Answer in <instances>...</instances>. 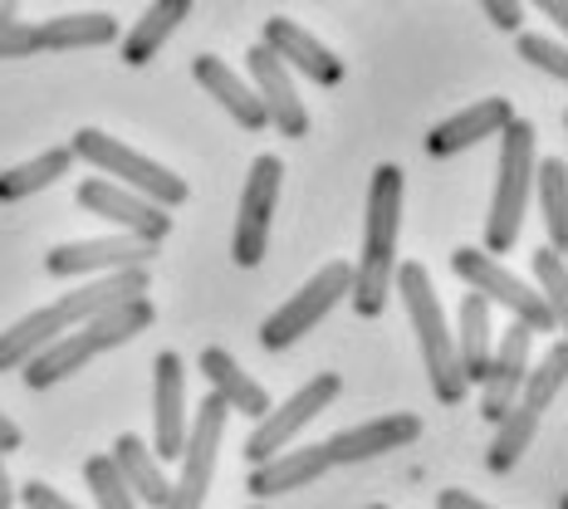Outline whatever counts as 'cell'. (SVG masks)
<instances>
[{"label": "cell", "instance_id": "cell-44", "mask_svg": "<svg viewBox=\"0 0 568 509\" xmlns=\"http://www.w3.org/2000/svg\"><path fill=\"white\" fill-rule=\"evenodd\" d=\"M251 509H265V505H251Z\"/></svg>", "mask_w": 568, "mask_h": 509}, {"label": "cell", "instance_id": "cell-18", "mask_svg": "<svg viewBox=\"0 0 568 509\" xmlns=\"http://www.w3.org/2000/svg\"><path fill=\"white\" fill-rule=\"evenodd\" d=\"M148 284H152L148 265H138V269H109V275H89L79 289H69L64 299H54V309H59V318H64L69 328H79V324H89L93 314H103V309H113V304L148 294Z\"/></svg>", "mask_w": 568, "mask_h": 509}, {"label": "cell", "instance_id": "cell-23", "mask_svg": "<svg viewBox=\"0 0 568 509\" xmlns=\"http://www.w3.org/2000/svg\"><path fill=\"white\" fill-rule=\"evenodd\" d=\"M152 324H158V304H152L148 294H138V299H123V304H113V309L93 314L89 324H79V338H84L93 348V358H99V353H113V348H123V343H133L138 334H148Z\"/></svg>", "mask_w": 568, "mask_h": 509}, {"label": "cell", "instance_id": "cell-3", "mask_svg": "<svg viewBox=\"0 0 568 509\" xmlns=\"http://www.w3.org/2000/svg\"><path fill=\"white\" fill-rule=\"evenodd\" d=\"M535 123L529 118H510L500 133V167H495V201L485 216V255L515 251L519 231L529 216V196H535Z\"/></svg>", "mask_w": 568, "mask_h": 509}, {"label": "cell", "instance_id": "cell-36", "mask_svg": "<svg viewBox=\"0 0 568 509\" xmlns=\"http://www.w3.org/2000/svg\"><path fill=\"white\" fill-rule=\"evenodd\" d=\"M34 50H40L34 26H26V20H0V59H26Z\"/></svg>", "mask_w": 568, "mask_h": 509}, {"label": "cell", "instance_id": "cell-5", "mask_svg": "<svg viewBox=\"0 0 568 509\" xmlns=\"http://www.w3.org/2000/svg\"><path fill=\"white\" fill-rule=\"evenodd\" d=\"M452 269L470 294H480V299L490 304V309L500 304V309H510L515 324L535 328V334H559V324H554L549 304L539 299V289H529L515 269H505L500 255H485V251H476V245H460V251L452 255Z\"/></svg>", "mask_w": 568, "mask_h": 509}, {"label": "cell", "instance_id": "cell-13", "mask_svg": "<svg viewBox=\"0 0 568 509\" xmlns=\"http://www.w3.org/2000/svg\"><path fill=\"white\" fill-rule=\"evenodd\" d=\"M186 368L176 353H158L152 358V456L168 466L182 456L186 441Z\"/></svg>", "mask_w": 568, "mask_h": 509}, {"label": "cell", "instance_id": "cell-39", "mask_svg": "<svg viewBox=\"0 0 568 509\" xmlns=\"http://www.w3.org/2000/svg\"><path fill=\"white\" fill-rule=\"evenodd\" d=\"M436 509H495V505L476 500L470 490H442V495H436Z\"/></svg>", "mask_w": 568, "mask_h": 509}, {"label": "cell", "instance_id": "cell-21", "mask_svg": "<svg viewBox=\"0 0 568 509\" xmlns=\"http://www.w3.org/2000/svg\"><path fill=\"white\" fill-rule=\"evenodd\" d=\"M201 377L211 383V393H216L221 401H226L231 411H241V417L260 421L270 411V393L255 383L251 373L241 368V363L231 358L226 348H201Z\"/></svg>", "mask_w": 568, "mask_h": 509}, {"label": "cell", "instance_id": "cell-35", "mask_svg": "<svg viewBox=\"0 0 568 509\" xmlns=\"http://www.w3.org/2000/svg\"><path fill=\"white\" fill-rule=\"evenodd\" d=\"M519 59H529L535 69L554 74L559 84L568 79V50H564L559 34H519Z\"/></svg>", "mask_w": 568, "mask_h": 509}, {"label": "cell", "instance_id": "cell-42", "mask_svg": "<svg viewBox=\"0 0 568 509\" xmlns=\"http://www.w3.org/2000/svg\"><path fill=\"white\" fill-rule=\"evenodd\" d=\"M16 505V485H10V476H6V456H0V509H10Z\"/></svg>", "mask_w": 568, "mask_h": 509}, {"label": "cell", "instance_id": "cell-14", "mask_svg": "<svg viewBox=\"0 0 568 509\" xmlns=\"http://www.w3.org/2000/svg\"><path fill=\"white\" fill-rule=\"evenodd\" d=\"M260 44H265V50L275 54L284 69H290V74H304V79H314V84H324V89L343 84V74H348V69H343V59L328 50L318 34H310L300 20H290V16H270Z\"/></svg>", "mask_w": 568, "mask_h": 509}, {"label": "cell", "instance_id": "cell-2", "mask_svg": "<svg viewBox=\"0 0 568 509\" xmlns=\"http://www.w3.org/2000/svg\"><path fill=\"white\" fill-rule=\"evenodd\" d=\"M393 289L407 309V324L417 334V348H422V363H426V383L442 407H460L470 393V383L460 377V363H456V334L446 324V309L436 299V284L426 275L422 259H402L397 275H393Z\"/></svg>", "mask_w": 568, "mask_h": 509}, {"label": "cell", "instance_id": "cell-38", "mask_svg": "<svg viewBox=\"0 0 568 509\" xmlns=\"http://www.w3.org/2000/svg\"><path fill=\"white\" fill-rule=\"evenodd\" d=\"M476 6L485 10V20L505 34H515L519 26H525V6H519V0H476Z\"/></svg>", "mask_w": 568, "mask_h": 509}, {"label": "cell", "instance_id": "cell-4", "mask_svg": "<svg viewBox=\"0 0 568 509\" xmlns=\"http://www.w3.org/2000/svg\"><path fill=\"white\" fill-rule=\"evenodd\" d=\"M69 152H74L84 167L103 172V176H118V186H128V192L158 201L162 211L186 206V196H192V186H186L172 167H162V162L142 157L138 147H128L123 138H109L103 128H79L74 142H69Z\"/></svg>", "mask_w": 568, "mask_h": 509}, {"label": "cell", "instance_id": "cell-7", "mask_svg": "<svg viewBox=\"0 0 568 509\" xmlns=\"http://www.w3.org/2000/svg\"><path fill=\"white\" fill-rule=\"evenodd\" d=\"M226 421L231 407L216 393L201 397V411L186 421V441H182V480L168 490V505L162 509H201L211 495V480H216V460H221V441H226Z\"/></svg>", "mask_w": 568, "mask_h": 509}, {"label": "cell", "instance_id": "cell-33", "mask_svg": "<svg viewBox=\"0 0 568 509\" xmlns=\"http://www.w3.org/2000/svg\"><path fill=\"white\" fill-rule=\"evenodd\" d=\"M84 485L93 495V509H138L133 490H128L123 470H118L113 456H89L84 460Z\"/></svg>", "mask_w": 568, "mask_h": 509}, {"label": "cell", "instance_id": "cell-26", "mask_svg": "<svg viewBox=\"0 0 568 509\" xmlns=\"http://www.w3.org/2000/svg\"><path fill=\"white\" fill-rule=\"evenodd\" d=\"M490 348H495V324H490V304L480 294H466L460 299V314H456V363H460V377L470 387L485 377L490 368Z\"/></svg>", "mask_w": 568, "mask_h": 509}, {"label": "cell", "instance_id": "cell-1", "mask_svg": "<svg viewBox=\"0 0 568 509\" xmlns=\"http://www.w3.org/2000/svg\"><path fill=\"white\" fill-rule=\"evenodd\" d=\"M402 196H407V172L397 162H383L368 182V211H363V251L353 265L348 304L358 318H383L393 299L397 275V235H402Z\"/></svg>", "mask_w": 568, "mask_h": 509}, {"label": "cell", "instance_id": "cell-17", "mask_svg": "<svg viewBox=\"0 0 568 509\" xmlns=\"http://www.w3.org/2000/svg\"><path fill=\"white\" fill-rule=\"evenodd\" d=\"M510 118H515L510 99H476L470 109H460V113L446 118V123H432V133H426V152H432V157H456V152H470V147H480L485 138H500Z\"/></svg>", "mask_w": 568, "mask_h": 509}, {"label": "cell", "instance_id": "cell-41", "mask_svg": "<svg viewBox=\"0 0 568 509\" xmlns=\"http://www.w3.org/2000/svg\"><path fill=\"white\" fill-rule=\"evenodd\" d=\"M20 446H26V431H20L16 421L6 417V411H0V456H10V451H20Z\"/></svg>", "mask_w": 568, "mask_h": 509}, {"label": "cell", "instance_id": "cell-27", "mask_svg": "<svg viewBox=\"0 0 568 509\" xmlns=\"http://www.w3.org/2000/svg\"><path fill=\"white\" fill-rule=\"evenodd\" d=\"M59 334H69V324L59 318L54 304H44V309L26 314L20 324H10L6 334H0V373H20L34 353H40L44 343H54Z\"/></svg>", "mask_w": 568, "mask_h": 509}, {"label": "cell", "instance_id": "cell-19", "mask_svg": "<svg viewBox=\"0 0 568 509\" xmlns=\"http://www.w3.org/2000/svg\"><path fill=\"white\" fill-rule=\"evenodd\" d=\"M328 456H324V441L318 446H300V451H280L270 460H260L251 466V476H245V490L255 495L260 505L275 500V495H290V490H310L314 480L328 476Z\"/></svg>", "mask_w": 568, "mask_h": 509}, {"label": "cell", "instance_id": "cell-9", "mask_svg": "<svg viewBox=\"0 0 568 509\" xmlns=\"http://www.w3.org/2000/svg\"><path fill=\"white\" fill-rule=\"evenodd\" d=\"M338 393H343V377H338V373H318V377H310V383H304L300 393L284 397L280 407H270L265 417L255 421V431L245 436V460H251V466H260V460L280 456L284 446H290L294 436H300L304 426H310Z\"/></svg>", "mask_w": 568, "mask_h": 509}, {"label": "cell", "instance_id": "cell-6", "mask_svg": "<svg viewBox=\"0 0 568 509\" xmlns=\"http://www.w3.org/2000/svg\"><path fill=\"white\" fill-rule=\"evenodd\" d=\"M348 284H353L348 259H328L314 279H304L300 289H294L290 299L260 324V348L280 353V348H290V343H300L304 334H314V328L334 314V304L348 299Z\"/></svg>", "mask_w": 568, "mask_h": 509}, {"label": "cell", "instance_id": "cell-32", "mask_svg": "<svg viewBox=\"0 0 568 509\" xmlns=\"http://www.w3.org/2000/svg\"><path fill=\"white\" fill-rule=\"evenodd\" d=\"M564 383H568V343L554 338V348L544 353L535 368L525 373V383H519V407H529L535 417H544V411L564 397Z\"/></svg>", "mask_w": 568, "mask_h": 509}, {"label": "cell", "instance_id": "cell-11", "mask_svg": "<svg viewBox=\"0 0 568 509\" xmlns=\"http://www.w3.org/2000/svg\"><path fill=\"white\" fill-rule=\"evenodd\" d=\"M162 245H148L138 235H93V241H64L44 255V275L54 279H89V275H109V269H138L152 265Z\"/></svg>", "mask_w": 568, "mask_h": 509}, {"label": "cell", "instance_id": "cell-24", "mask_svg": "<svg viewBox=\"0 0 568 509\" xmlns=\"http://www.w3.org/2000/svg\"><path fill=\"white\" fill-rule=\"evenodd\" d=\"M118 20L109 10H84V16H54L44 26H34V40L40 50H54V54H69V50H109L118 44Z\"/></svg>", "mask_w": 568, "mask_h": 509}, {"label": "cell", "instance_id": "cell-29", "mask_svg": "<svg viewBox=\"0 0 568 509\" xmlns=\"http://www.w3.org/2000/svg\"><path fill=\"white\" fill-rule=\"evenodd\" d=\"M69 167H74V152H69V147H44L40 157H30V162H20V167L0 172V201H6V206H16V201H26V196L50 192L59 176H69Z\"/></svg>", "mask_w": 568, "mask_h": 509}, {"label": "cell", "instance_id": "cell-22", "mask_svg": "<svg viewBox=\"0 0 568 509\" xmlns=\"http://www.w3.org/2000/svg\"><path fill=\"white\" fill-rule=\"evenodd\" d=\"M192 6H196V0H152V6L142 10L138 26L123 34V64L128 69L152 64L162 44L182 30V20H192Z\"/></svg>", "mask_w": 568, "mask_h": 509}, {"label": "cell", "instance_id": "cell-28", "mask_svg": "<svg viewBox=\"0 0 568 509\" xmlns=\"http://www.w3.org/2000/svg\"><path fill=\"white\" fill-rule=\"evenodd\" d=\"M93 363V348L84 338L69 328V334H59L54 343H44L40 353L26 363V387H34V393H44V387H54V383H64V377H74V373H84Z\"/></svg>", "mask_w": 568, "mask_h": 509}, {"label": "cell", "instance_id": "cell-25", "mask_svg": "<svg viewBox=\"0 0 568 509\" xmlns=\"http://www.w3.org/2000/svg\"><path fill=\"white\" fill-rule=\"evenodd\" d=\"M118 460V470H123V480H128V490H133V500L138 505H148V509H162L168 505V490H172V480H168V470H162V460L152 456V446L142 441V436L133 431H123L113 441V451Z\"/></svg>", "mask_w": 568, "mask_h": 509}, {"label": "cell", "instance_id": "cell-37", "mask_svg": "<svg viewBox=\"0 0 568 509\" xmlns=\"http://www.w3.org/2000/svg\"><path fill=\"white\" fill-rule=\"evenodd\" d=\"M16 500L26 505V509H79L74 500H64V495H59L54 485H44V480H30V485H20V490H16Z\"/></svg>", "mask_w": 568, "mask_h": 509}, {"label": "cell", "instance_id": "cell-12", "mask_svg": "<svg viewBox=\"0 0 568 509\" xmlns=\"http://www.w3.org/2000/svg\"><path fill=\"white\" fill-rule=\"evenodd\" d=\"M245 79H251L260 109H265V128H280V138H310V109H304L300 89H294V74L265 44L245 50Z\"/></svg>", "mask_w": 568, "mask_h": 509}, {"label": "cell", "instance_id": "cell-20", "mask_svg": "<svg viewBox=\"0 0 568 509\" xmlns=\"http://www.w3.org/2000/svg\"><path fill=\"white\" fill-rule=\"evenodd\" d=\"M192 79L201 84V93H211V99L226 109L235 123L245 128V133H265V109H260L255 89L245 74H235L221 54H196L192 59Z\"/></svg>", "mask_w": 568, "mask_h": 509}, {"label": "cell", "instance_id": "cell-8", "mask_svg": "<svg viewBox=\"0 0 568 509\" xmlns=\"http://www.w3.org/2000/svg\"><path fill=\"white\" fill-rule=\"evenodd\" d=\"M280 176H284V162L275 152H260L251 162V172H245L235 235H231V259L241 269H255L270 251V226H275V206H280Z\"/></svg>", "mask_w": 568, "mask_h": 509}, {"label": "cell", "instance_id": "cell-31", "mask_svg": "<svg viewBox=\"0 0 568 509\" xmlns=\"http://www.w3.org/2000/svg\"><path fill=\"white\" fill-rule=\"evenodd\" d=\"M535 436H539V417L515 401V407L505 411L500 421H495L490 451H485V470H490V476H510L519 460H525L529 446H535Z\"/></svg>", "mask_w": 568, "mask_h": 509}, {"label": "cell", "instance_id": "cell-15", "mask_svg": "<svg viewBox=\"0 0 568 509\" xmlns=\"http://www.w3.org/2000/svg\"><path fill=\"white\" fill-rule=\"evenodd\" d=\"M529 348H535V328H525V324H510L500 338H495L490 368H485V377L476 383L480 387V417L490 426L519 401V383H525V373H529Z\"/></svg>", "mask_w": 568, "mask_h": 509}, {"label": "cell", "instance_id": "cell-43", "mask_svg": "<svg viewBox=\"0 0 568 509\" xmlns=\"http://www.w3.org/2000/svg\"><path fill=\"white\" fill-rule=\"evenodd\" d=\"M16 6L20 0H0V20H16Z\"/></svg>", "mask_w": 568, "mask_h": 509}, {"label": "cell", "instance_id": "cell-40", "mask_svg": "<svg viewBox=\"0 0 568 509\" xmlns=\"http://www.w3.org/2000/svg\"><path fill=\"white\" fill-rule=\"evenodd\" d=\"M519 6H525V0H519ZM529 6H535L544 20H554V30L559 34L568 30V0H529Z\"/></svg>", "mask_w": 568, "mask_h": 509}, {"label": "cell", "instance_id": "cell-30", "mask_svg": "<svg viewBox=\"0 0 568 509\" xmlns=\"http://www.w3.org/2000/svg\"><path fill=\"white\" fill-rule=\"evenodd\" d=\"M535 196H539V216L549 226V251H568V162L554 157L535 162Z\"/></svg>", "mask_w": 568, "mask_h": 509}, {"label": "cell", "instance_id": "cell-34", "mask_svg": "<svg viewBox=\"0 0 568 509\" xmlns=\"http://www.w3.org/2000/svg\"><path fill=\"white\" fill-rule=\"evenodd\" d=\"M529 269H535V284H539V299L549 304L554 324H568V275H564V255L549 251V245H539L535 255H529Z\"/></svg>", "mask_w": 568, "mask_h": 509}, {"label": "cell", "instance_id": "cell-16", "mask_svg": "<svg viewBox=\"0 0 568 509\" xmlns=\"http://www.w3.org/2000/svg\"><path fill=\"white\" fill-rule=\"evenodd\" d=\"M417 436H422V417H417V411H387V417H373L363 426H348V431L328 436L324 456H328V466H358V460L402 451V446H412Z\"/></svg>", "mask_w": 568, "mask_h": 509}, {"label": "cell", "instance_id": "cell-45", "mask_svg": "<svg viewBox=\"0 0 568 509\" xmlns=\"http://www.w3.org/2000/svg\"><path fill=\"white\" fill-rule=\"evenodd\" d=\"M373 509H387V505H373Z\"/></svg>", "mask_w": 568, "mask_h": 509}, {"label": "cell", "instance_id": "cell-10", "mask_svg": "<svg viewBox=\"0 0 568 509\" xmlns=\"http://www.w3.org/2000/svg\"><path fill=\"white\" fill-rule=\"evenodd\" d=\"M74 201H79V211H89V216L109 221V226H118L123 235H138V241H148V245H162L172 235V216L158 201L128 192V186L109 182V176H84Z\"/></svg>", "mask_w": 568, "mask_h": 509}]
</instances>
